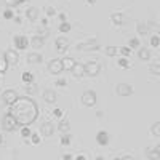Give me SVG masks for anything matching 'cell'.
Segmentation results:
<instances>
[{"instance_id": "obj_13", "label": "cell", "mask_w": 160, "mask_h": 160, "mask_svg": "<svg viewBox=\"0 0 160 160\" xmlns=\"http://www.w3.org/2000/svg\"><path fill=\"white\" fill-rule=\"evenodd\" d=\"M96 141H98V144H101V146H106L109 142V135L106 131H99L98 135H96Z\"/></svg>"}, {"instance_id": "obj_21", "label": "cell", "mask_w": 160, "mask_h": 160, "mask_svg": "<svg viewBox=\"0 0 160 160\" xmlns=\"http://www.w3.org/2000/svg\"><path fill=\"white\" fill-rule=\"evenodd\" d=\"M138 55H139V58H141L142 61H148V59L151 58V53H149V50H148V48H141Z\"/></svg>"}, {"instance_id": "obj_23", "label": "cell", "mask_w": 160, "mask_h": 160, "mask_svg": "<svg viewBox=\"0 0 160 160\" xmlns=\"http://www.w3.org/2000/svg\"><path fill=\"white\" fill-rule=\"evenodd\" d=\"M22 82L24 83H34V75L31 72H22Z\"/></svg>"}, {"instance_id": "obj_1", "label": "cell", "mask_w": 160, "mask_h": 160, "mask_svg": "<svg viewBox=\"0 0 160 160\" xmlns=\"http://www.w3.org/2000/svg\"><path fill=\"white\" fill-rule=\"evenodd\" d=\"M11 114L15 115V118L18 120L19 125H28L31 122H34L38 111L37 106L32 99L29 98H18L15 104H11Z\"/></svg>"}, {"instance_id": "obj_47", "label": "cell", "mask_w": 160, "mask_h": 160, "mask_svg": "<svg viewBox=\"0 0 160 160\" xmlns=\"http://www.w3.org/2000/svg\"><path fill=\"white\" fill-rule=\"evenodd\" d=\"M120 160H135V158H133V157H130V155H125V157H122Z\"/></svg>"}, {"instance_id": "obj_6", "label": "cell", "mask_w": 160, "mask_h": 160, "mask_svg": "<svg viewBox=\"0 0 160 160\" xmlns=\"http://www.w3.org/2000/svg\"><path fill=\"white\" fill-rule=\"evenodd\" d=\"M62 69H64V68H62L61 59H51V61L48 62V72H51V74H59Z\"/></svg>"}, {"instance_id": "obj_51", "label": "cell", "mask_w": 160, "mask_h": 160, "mask_svg": "<svg viewBox=\"0 0 160 160\" xmlns=\"http://www.w3.org/2000/svg\"><path fill=\"white\" fill-rule=\"evenodd\" d=\"M0 144H2V135H0Z\"/></svg>"}, {"instance_id": "obj_9", "label": "cell", "mask_w": 160, "mask_h": 160, "mask_svg": "<svg viewBox=\"0 0 160 160\" xmlns=\"http://www.w3.org/2000/svg\"><path fill=\"white\" fill-rule=\"evenodd\" d=\"M53 131H55V125L50 123V122H45V123H42V127H40V133H42L43 136H51Z\"/></svg>"}, {"instance_id": "obj_10", "label": "cell", "mask_w": 160, "mask_h": 160, "mask_svg": "<svg viewBox=\"0 0 160 160\" xmlns=\"http://www.w3.org/2000/svg\"><path fill=\"white\" fill-rule=\"evenodd\" d=\"M5 59L8 61V64H16L19 61V55H18L15 50H8L5 53Z\"/></svg>"}, {"instance_id": "obj_7", "label": "cell", "mask_w": 160, "mask_h": 160, "mask_svg": "<svg viewBox=\"0 0 160 160\" xmlns=\"http://www.w3.org/2000/svg\"><path fill=\"white\" fill-rule=\"evenodd\" d=\"M2 98H3V101H5L7 104L11 106V104H15V102H16L18 95H16V91H13V90H7V91H3Z\"/></svg>"}, {"instance_id": "obj_43", "label": "cell", "mask_w": 160, "mask_h": 160, "mask_svg": "<svg viewBox=\"0 0 160 160\" xmlns=\"http://www.w3.org/2000/svg\"><path fill=\"white\" fill-rule=\"evenodd\" d=\"M62 160H72V155H69V154H66V155H62Z\"/></svg>"}, {"instance_id": "obj_45", "label": "cell", "mask_w": 160, "mask_h": 160, "mask_svg": "<svg viewBox=\"0 0 160 160\" xmlns=\"http://www.w3.org/2000/svg\"><path fill=\"white\" fill-rule=\"evenodd\" d=\"M61 114H62L61 109H55V115H56V117H61Z\"/></svg>"}, {"instance_id": "obj_31", "label": "cell", "mask_w": 160, "mask_h": 160, "mask_svg": "<svg viewBox=\"0 0 160 160\" xmlns=\"http://www.w3.org/2000/svg\"><path fill=\"white\" fill-rule=\"evenodd\" d=\"M151 45L152 47H158L160 45V37L158 35H152L151 37Z\"/></svg>"}, {"instance_id": "obj_41", "label": "cell", "mask_w": 160, "mask_h": 160, "mask_svg": "<svg viewBox=\"0 0 160 160\" xmlns=\"http://www.w3.org/2000/svg\"><path fill=\"white\" fill-rule=\"evenodd\" d=\"M31 136H32V142H34V144H37V142L40 141V136H38V135H31Z\"/></svg>"}, {"instance_id": "obj_24", "label": "cell", "mask_w": 160, "mask_h": 160, "mask_svg": "<svg viewBox=\"0 0 160 160\" xmlns=\"http://www.w3.org/2000/svg\"><path fill=\"white\" fill-rule=\"evenodd\" d=\"M149 72L152 75H160V64H151L149 66Z\"/></svg>"}, {"instance_id": "obj_22", "label": "cell", "mask_w": 160, "mask_h": 160, "mask_svg": "<svg viewBox=\"0 0 160 160\" xmlns=\"http://www.w3.org/2000/svg\"><path fill=\"white\" fill-rule=\"evenodd\" d=\"M26 15H28V18H29V19H35V18L38 16V10H37V8H34V7H31L28 11H26Z\"/></svg>"}, {"instance_id": "obj_20", "label": "cell", "mask_w": 160, "mask_h": 160, "mask_svg": "<svg viewBox=\"0 0 160 160\" xmlns=\"http://www.w3.org/2000/svg\"><path fill=\"white\" fill-rule=\"evenodd\" d=\"M56 47H58L59 51H66V50H68V40H66L64 37H59L56 40Z\"/></svg>"}, {"instance_id": "obj_37", "label": "cell", "mask_w": 160, "mask_h": 160, "mask_svg": "<svg viewBox=\"0 0 160 160\" xmlns=\"http://www.w3.org/2000/svg\"><path fill=\"white\" fill-rule=\"evenodd\" d=\"M45 13H47V16H53V15H55V8L47 7V8H45Z\"/></svg>"}, {"instance_id": "obj_28", "label": "cell", "mask_w": 160, "mask_h": 160, "mask_svg": "<svg viewBox=\"0 0 160 160\" xmlns=\"http://www.w3.org/2000/svg\"><path fill=\"white\" fill-rule=\"evenodd\" d=\"M151 131H152V135H154V136H160V122L154 123L152 128H151Z\"/></svg>"}, {"instance_id": "obj_42", "label": "cell", "mask_w": 160, "mask_h": 160, "mask_svg": "<svg viewBox=\"0 0 160 160\" xmlns=\"http://www.w3.org/2000/svg\"><path fill=\"white\" fill-rule=\"evenodd\" d=\"M56 83H58L59 87H64V85H66V83H68V82H66V78H59V80H58V82H56Z\"/></svg>"}, {"instance_id": "obj_4", "label": "cell", "mask_w": 160, "mask_h": 160, "mask_svg": "<svg viewBox=\"0 0 160 160\" xmlns=\"http://www.w3.org/2000/svg\"><path fill=\"white\" fill-rule=\"evenodd\" d=\"M99 69H101V66H99V62H96V61H90V62L85 64V74L90 75V77L98 75V74H99Z\"/></svg>"}, {"instance_id": "obj_15", "label": "cell", "mask_w": 160, "mask_h": 160, "mask_svg": "<svg viewBox=\"0 0 160 160\" xmlns=\"http://www.w3.org/2000/svg\"><path fill=\"white\" fill-rule=\"evenodd\" d=\"M43 98H45L47 102H55L56 101V93L53 90H45L43 91Z\"/></svg>"}, {"instance_id": "obj_3", "label": "cell", "mask_w": 160, "mask_h": 160, "mask_svg": "<svg viewBox=\"0 0 160 160\" xmlns=\"http://www.w3.org/2000/svg\"><path fill=\"white\" fill-rule=\"evenodd\" d=\"M80 101H82L83 106H87V108H93V106L96 104V93L95 91H85L82 98H80Z\"/></svg>"}, {"instance_id": "obj_8", "label": "cell", "mask_w": 160, "mask_h": 160, "mask_svg": "<svg viewBox=\"0 0 160 160\" xmlns=\"http://www.w3.org/2000/svg\"><path fill=\"white\" fill-rule=\"evenodd\" d=\"M15 45H16V48L24 50V48H28V47L31 45V42H29V38H28V37L18 35V37H15Z\"/></svg>"}, {"instance_id": "obj_44", "label": "cell", "mask_w": 160, "mask_h": 160, "mask_svg": "<svg viewBox=\"0 0 160 160\" xmlns=\"http://www.w3.org/2000/svg\"><path fill=\"white\" fill-rule=\"evenodd\" d=\"M75 160H87V157L82 154V155H77V157H75Z\"/></svg>"}, {"instance_id": "obj_27", "label": "cell", "mask_w": 160, "mask_h": 160, "mask_svg": "<svg viewBox=\"0 0 160 160\" xmlns=\"http://www.w3.org/2000/svg\"><path fill=\"white\" fill-rule=\"evenodd\" d=\"M8 69V61L5 59V56H0V72H5Z\"/></svg>"}, {"instance_id": "obj_35", "label": "cell", "mask_w": 160, "mask_h": 160, "mask_svg": "<svg viewBox=\"0 0 160 160\" xmlns=\"http://www.w3.org/2000/svg\"><path fill=\"white\" fill-rule=\"evenodd\" d=\"M37 91V87L34 83H29L28 87H26V93H31V95H34V93Z\"/></svg>"}, {"instance_id": "obj_30", "label": "cell", "mask_w": 160, "mask_h": 160, "mask_svg": "<svg viewBox=\"0 0 160 160\" xmlns=\"http://www.w3.org/2000/svg\"><path fill=\"white\" fill-rule=\"evenodd\" d=\"M59 31H61V32H69V31H71V24H69V22H61Z\"/></svg>"}, {"instance_id": "obj_19", "label": "cell", "mask_w": 160, "mask_h": 160, "mask_svg": "<svg viewBox=\"0 0 160 160\" xmlns=\"http://www.w3.org/2000/svg\"><path fill=\"white\" fill-rule=\"evenodd\" d=\"M61 62H62V68H64V69H69V71L75 66V61H74L72 58H62Z\"/></svg>"}, {"instance_id": "obj_39", "label": "cell", "mask_w": 160, "mask_h": 160, "mask_svg": "<svg viewBox=\"0 0 160 160\" xmlns=\"http://www.w3.org/2000/svg\"><path fill=\"white\" fill-rule=\"evenodd\" d=\"M5 18H7V19H11V18H13V11H11V10H7V11H5Z\"/></svg>"}, {"instance_id": "obj_46", "label": "cell", "mask_w": 160, "mask_h": 160, "mask_svg": "<svg viewBox=\"0 0 160 160\" xmlns=\"http://www.w3.org/2000/svg\"><path fill=\"white\" fill-rule=\"evenodd\" d=\"M59 19H61L62 22H66V15H64V13H61V15H59Z\"/></svg>"}, {"instance_id": "obj_16", "label": "cell", "mask_w": 160, "mask_h": 160, "mask_svg": "<svg viewBox=\"0 0 160 160\" xmlns=\"http://www.w3.org/2000/svg\"><path fill=\"white\" fill-rule=\"evenodd\" d=\"M31 45L34 48H40V47H43V37H40V35H34L31 38Z\"/></svg>"}, {"instance_id": "obj_40", "label": "cell", "mask_w": 160, "mask_h": 160, "mask_svg": "<svg viewBox=\"0 0 160 160\" xmlns=\"http://www.w3.org/2000/svg\"><path fill=\"white\" fill-rule=\"evenodd\" d=\"M7 3L8 5H18V3H21V0H7Z\"/></svg>"}, {"instance_id": "obj_25", "label": "cell", "mask_w": 160, "mask_h": 160, "mask_svg": "<svg viewBox=\"0 0 160 160\" xmlns=\"http://www.w3.org/2000/svg\"><path fill=\"white\" fill-rule=\"evenodd\" d=\"M148 157H149L151 160H160L158 152H157L155 149H148Z\"/></svg>"}, {"instance_id": "obj_33", "label": "cell", "mask_w": 160, "mask_h": 160, "mask_svg": "<svg viewBox=\"0 0 160 160\" xmlns=\"http://www.w3.org/2000/svg\"><path fill=\"white\" fill-rule=\"evenodd\" d=\"M128 47H130V48H136V47H139V40H138V38H130Z\"/></svg>"}, {"instance_id": "obj_49", "label": "cell", "mask_w": 160, "mask_h": 160, "mask_svg": "<svg viewBox=\"0 0 160 160\" xmlns=\"http://www.w3.org/2000/svg\"><path fill=\"white\" fill-rule=\"evenodd\" d=\"M155 151L158 152V157H160V144H158V146H157V148H155Z\"/></svg>"}, {"instance_id": "obj_50", "label": "cell", "mask_w": 160, "mask_h": 160, "mask_svg": "<svg viewBox=\"0 0 160 160\" xmlns=\"http://www.w3.org/2000/svg\"><path fill=\"white\" fill-rule=\"evenodd\" d=\"M96 160H104V158L102 157H96Z\"/></svg>"}, {"instance_id": "obj_34", "label": "cell", "mask_w": 160, "mask_h": 160, "mask_svg": "<svg viewBox=\"0 0 160 160\" xmlns=\"http://www.w3.org/2000/svg\"><path fill=\"white\" fill-rule=\"evenodd\" d=\"M61 144H62V146H69V144H71V136H69V135H62Z\"/></svg>"}, {"instance_id": "obj_17", "label": "cell", "mask_w": 160, "mask_h": 160, "mask_svg": "<svg viewBox=\"0 0 160 160\" xmlns=\"http://www.w3.org/2000/svg\"><path fill=\"white\" fill-rule=\"evenodd\" d=\"M111 22L114 26H120L123 22V16H122V13H114V15H111Z\"/></svg>"}, {"instance_id": "obj_5", "label": "cell", "mask_w": 160, "mask_h": 160, "mask_svg": "<svg viewBox=\"0 0 160 160\" xmlns=\"http://www.w3.org/2000/svg\"><path fill=\"white\" fill-rule=\"evenodd\" d=\"M115 90H117L118 96H130L131 93L135 91V88H133L131 85H128V83H118Z\"/></svg>"}, {"instance_id": "obj_38", "label": "cell", "mask_w": 160, "mask_h": 160, "mask_svg": "<svg viewBox=\"0 0 160 160\" xmlns=\"http://www.w3.org/2000/svg\"><path fill=\"white\" fill-rule=\"evenodd\" d=\"M138 28H139V29H138V32H139V34H146V32H148L146 26H142V24H138Z\"/></svg>"}, {"instance_id": "obj_14", "label": "cell", "mask_w": 160, "mask_h": 160, "mask_svg": "<svg viewBox=\"0 0 160 160\" xmlns=\"http://www.w3.org/2000/svg\"><path fill=\"white\" fill-rule=\"evenodd\" d=\"M99 45L96 42H83V43H78V50H98Z\"/></svg>"}, {"instance_id": "obj_18", "label": "cell", "mask_w": 160, "mask_h": 160, "mask_svg": "<svg viewBox=\"0 0 160 160\" xmlns=\"http://www.w3.org/2000/svg\"><path fill=\"white\" fill-rule=\"evenodd\" d=\"M28 61L31 64H38V62H42V55H38V53H31V55L28 56Z\"/></svg>"}, {"instance_id": "obj_11", "label": "cell", "mask_w": 160, "mask_h": 160, "mask_svg": "<svg viewBox=\"0 0 160 160\" xmlns=\"http://www.w3.org/2000/svg\"><path fill=\"white\" fill-rule=\"evenodd\" d=\"M71 72H72V75H74V77H82V75H85V66H83V64H77V62H75V66L71 69Z\"/></svg>"}, {"instance_id": "obj_12", "label": "cell", "mask_w": 160, "mask_h": 160, "mask_svg": "<svg viewBox=\"0 0 160 160\" xmlns=\"http://www.w3.org/2000/svg\"><path fill=\"white\" fill-rule=\"evenodd\" d=\"M58 130L62 133V135H68V133L71 131V123H69L66 118H61V122H59V125H58Z\"/></svg>"}, {"instance_id": "obj_2", "label": "cell", "mask_w": 160, "mask_h": 160, "mask_svg": "<svg viewBox=\"0 0 160 160\" xmlns=\"http://www.w3.org/2000/svg\"><path fill=\"white\" fill-rule=\"evenodd\" d=\"M16 125H18V120L15 118V115H13V114H7V115L3 117V120H2V127H3L5 131L15 130Z\"/></svg>"}, {"instance_id": "obj_36", "label": "cell", "mask_w": 160, "mask_h": 160, "mask_svg": "<svg viewBox=\"0 0 160 160\" xmlns=\"http://www.w3.org/2000/svg\"><path fill=\"white\" fill-rule=\"evenodd\" d=\"M118 66H120V68H123V69H127L128 68V59L127 58H120L118 59Z\"/></svg>"}, {"instance_id": "obj_48", "label": "cell", "mask_w": 160, "mask_h": 160, "mask_svg": "<svg viewBox=\"0 0 160 160\" xmlns=\"http://www.w3.org/2000/svg\"><path fill=\"white\" fill-rule=\"evenodd\" d=\"M95 2H96V0H87V3H88V5H93Z\"/></svg>"}, {"instance_id": "obj_29", "label": "cell", "mask_w": 160, "mask_h": 160, "mask_svg": "<svg viewBox=\"0 0 160 160\" xmlns=\"http://www.w3.org/2000/svg\"><path fill=\"white\" fill-rule=\"evenodd\" d=\"M118 53V48H115V47H108L106 48V55H109V56H114V55H117Z\"/></svg>"}, {"instance_id": "obj_32", "label": "cell", "mask_w": 160, "mask_h": 160, "mask_svg": "<svg viewBox=\"0 0 160 160\" xmlns=\"http://www.w3.org/2000/svg\"><path fill=\"white\" fill-rule=\"evenodd\" d=\"M31 135H32L31 130L24 125V127H22V130H21V136H22V138H28V136H31Z\"/></svg>"}, {"instance_id": "obj_26", "label": "cell", "mask_w": 160, "mask_h": 160, "mask_svg": "<svg viewBox=\"0 0 160 160\" xmlns=\"http://www.w3.org/2000/svg\"><path fill=\"white\" fill-rule=\"evenodd\" d=\"M118 53H120L123 58H127V56H130L131 50H130V47H120V48H118Z\"/></svg>"}]
</instances>
